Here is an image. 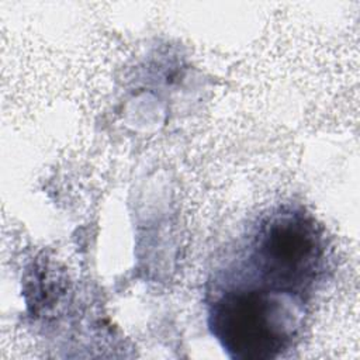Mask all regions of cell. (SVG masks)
<instances>
[{"mask_svg": "<svg viewBox=\"0 0 360 360\" xmlns=\"http://www.w3.org/2000/svg\"><path fill=\"white\" fill-rule=\"evenodd\" d=\"M305 301L253 281H236L208 305V328L228 357L274 360L298 336Z\"/></svg>", "mask_w": 360, "mask_h": 360, "instance_id": "6da1fadb", "label": "cell"}, {"mask_svg": "<svg viewBox=\"0 0 360 360\" xmlns=\"http://www.w3.org/2000/svg\"><path fill=\"white\" fill-rule=\"evenodd\" d=\"M248 248L250 281L302 301H307L325 270L323 229L298 207L283 205L264 214Z\"/></svg>", "mask_w": 360, "mask_h": 360, "instance_id": "7a4b0ae2", "label": "cell"}]
</instances>
